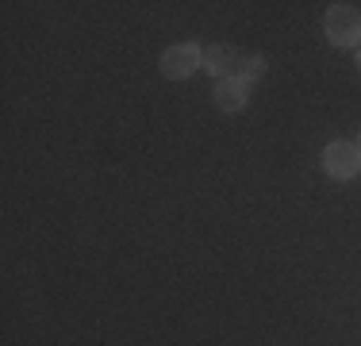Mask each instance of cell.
<instances>
[{"label": "cell", "instance_id": "cell-1", "mask_svg": "<svg viewBox=\"0 0 361 346\" xmlns=\"http://www.w3.org/2000/svg\"><path fill=\"white\" fill-rule=\"evenodd\" d=\"M323 31L334 47H354L361 42V12L354 4H331L323 16Z\"/></svg>", "mask_w": 361, "mask_h": 346}, {"label": "cell", "instance_id": "cell-2", "mask_svg": "<svg viewBox=\"0 0 361 346\" xmlns=\"http://www.w3.org/2000/svg\"><path fill=\"white\" fill-rule=\"evenodd\" d=\"M323 169L331 173L334 181H350V177H357V169H361V150H357V143H331L323 150Z\"/></svg>", "mask_w": 361, "mask_h": 346}, {"label": "cell", "instance_id": "cell-3", "mask_svg": "<svg viewBox=\"0 0 361 346\" xmlns=\"http://www.w3.org/2000/svg\"><path fill=\"white\" fill-rule=\"evenodd\" d=\"M200 62H204V50L196 47V42H180V47H169L166 54H161V73H166L169 81H180V77H188Z\"/></svg>", "mask_w": 361, "mask_h": 346}, {"label": "cell", "instance_id": "cell-4", "mask_svg": "<svg viewBox=\"0 0 361 346\" xmlns=\"http://www.w3.org/2000/svg\"><path fill=\"white\" fill-rule=\"evenodd\" d=\"M204 66H208V73H216L219 81H223V77H238L243 54H238L235 47H227V42H216V47L204 50Z\"/></svg>", "mask_w": 361, "mask_h": 346}, {"label": "cell", "instance_id": "cell-5", "mask_svg": "<svg viewBox=\"0 0 361 346\" xmlns=\"http://www.w3.org/2000/svg\"><path fill=\"white\" fill-rule=\"evenodd\" d=\"M246 100H250V85H246L243 77H223L216 85V104L223 112H243Z\"/></svg>", "mask_w": 361, "mask_h": 346}, {"label": "cell", "instance_id": "cell-6", "mask_svg": "<svg viewBox=\"0 0 361 346\" xmlns=\"http://www.w3.org/2000/svg\"><path fill=\"white\" fill-rule=\"evenodd\" d=\"M265 73V58L262 54H243V66H238V77H243L246 85L257 81V77Z\"/></svg>", "mask_w": 361, "mask_h": 346}, {"label": "cell", "instance_id": "cell-7", "mask_svg": "<svg viewBox=\"0 0 361 346\" xmlns=\"http://www.w3.org/2000/svg\"><path fill=\"white\" fill-rule=\"evenodd\" d=\"M357 69H361V54H357Z\"/></svg>", "mask_w": 361, "mask_h": 346}, {"label": "cell", "instance_id": "cell-8", "mask_svg": "<svg viewBox=\"0 0 361 346\" xmlns=\"http://www.w3.org/2000/svg\"><path fill=\"white\" fill-rule=\"evenodd\" d=\"M357 150H361V138H357Z\"/></svg>", "mask_w": 361, "mask_h": 346}]
</instances>
